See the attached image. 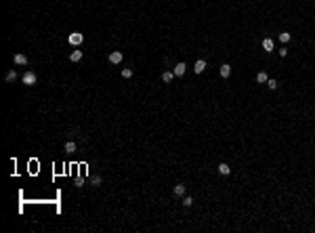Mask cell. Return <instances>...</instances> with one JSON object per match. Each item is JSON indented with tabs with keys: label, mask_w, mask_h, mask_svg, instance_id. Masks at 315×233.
I'll list each match as a JSON object with an SVG mask.
<instances>
[{
	"label": "cell",
	"mask_w": 315,
	"mask_h": 233,
	"mask_svg": "<svg viewBox=\"0 0 315 233\" xmlns=\"http://www.w3.org/2000/svg\"><path fill=\"white\" fill-rule=\"evenodd\" d=\"M109 63H114V65H118V63H122V59H124V55L120 51H114V53H109Z\"/></svg>",
	"instance_id": "obj_2"
},
{
	"label": "cell",
	"mask_w": 315,
	"mask_h": 233,
	"mask_svg": "<svg viewBox=\"0 0 315 233\" xmlns=\"http://www.w3.org/2000/svg\"><path fill=\"white\" fill-rule=\"evenodd\" d=\"M290 38H292V36H290L288 32H281V34H280V42L286 44V42H290Z\"/></svg>",
	"instance_id": "obj_16"
},
{
	"label": "cell",
	"mask_w": 315,
	"mask_h": 233,
	"mask_svg": "<svg viewBox=\"0 0 315 233\" xmlns=\"http://www.w3.org/2000/svg\"><path fill=\"white\" fill-rule=\"evenodd\" d=\"M67 42H70V44H74V46H80V44L84 42V34H80V32H74V34H70Z\"/></svg>",
	"instance_id": "obj_1"
},
{
	"label": "cell",
	"mask_w": 315,
	"mask_h": 233,
	"mask_svg": "<svg viewBox=\"0 0 315 233\" xmlns=\"http://www.w3.org/2000/svg\"><path fill=\"white\" fill-rule=\"evenodd\" d=\"M273 46H275V44H273L271 38H265V40H262V48H265V53H271Z\"/></svg>",
	"instance_id": "obj_7"
},
{
	"label": "cell",
	"mask_w": 315,
	"mask_h": 233,
	"mask_svg": "<svg viewBox=\"0 0 315 233\" xmlns=\"http://www.w3.org/2000/svg\"><path fill=\"white\" fill-rule=\"evenodd\" d=\"M229 74H231V65H229V63H223V65H221V76L229 78Z\"/></svg>",
	"instance_id": "obj_8"
},
{
	"label": "cell",
	"mask_w": 315,
	"mask_h": 233,
	"mask_svg": "<svg viewBox=\"0 0 315 233\" xmlns=\"http://www.w3.org/2000/svg\"><path fill=\"white\" fill-rule=\"evenodd\" d=\"M122 78H132V69L130 67H124L122 69Z\"/></svg>",
	"instance_id": "obj_18"
},
{
	"label": "cell",
	"mask_w": 315,
	"mask_h": 233,
	"mask_svg": "<svg viewBox=\"0 0 315 233\" xmlns=\"http://www.w3.org/2000/svg\"><path fill=\"white\" fill-rule=\"evenodd\" d=\"M23 84H25V86H34L36 84V74L34 71H25V74H23Z\"/></svg>",
	"instance_id": "obj_3"
},
{
	"label": "cell",
	"mask_w": 315,
	"mask_h": 233,
	"mask_svg": "<svg viewBox=\"0 0 315 233\" xmlns=\"http://www.w3.org/2000/svg\"><path fill=\"white\" fill-rule=\"evenodd\" d=\"M172 78H175V71H164L162 74V80L164 82H172Z\"/></svg>",
	"instance_id": "obj_15"
},
{
	"label": "cell",
	"mask_w": 315,
	"mask_h": 233,
	"mask_svg": "<svg viewBox=\"0 0 315 233\" xmlns=\"http://www.w3.org/2000/svg\"><path fill=\"white\" fill-rule=\"evenodd\" d=\"M70 59L74 61V63H78V61L82 59V51H71V55H70Z\"/></svg>",
	"instance_id": "obj_11"
},
{
	"label": "cell",
	"mask_w": 315,
	"mask_h": 233,
	"mask_svg": "<svg viewBox=\"0 0 315 233\" xmlns=\"http://www.w3.org/2000/svg\"><path fill=\"white\" fill-rule=\"evenodd\" d=\"M15 78H17V74H15V69H11L9 74H7V82H13Z\"/></svg>",
	"instance_id": "obj_19"
},
{
	"label": "cell",
	"mask_w": 315,
	"mask_h": 233,
	"mask_svg": "<svg viewBox=\"0 0 315 233\" xmlns=\"http://www.w3.org/2000/svg\"><path fill=\"white\" fill-rule=\"evenodd\" d=\"M13 61H15L17 65H27V57H25V55H21V53H17V55L13 57Z\"/></svg>",
	"instance_id": "obj_6"
},
{
	"label": "cell",
	"mask_w": 315,
	"mask_h": 233,
	"mask_svg": "<svg viewBox=\"0 0 315 233\" xmlns=\"http://www.w3.org/2000/svg\"><path fill=\"white\" fill-rule=\"evenodd\" d=\"M93 185H97V187H99V185H101V176H95V179H93Z\"/></svg>",
	"instance_id": "obj_20"
},
{
	"label": "cell",
	"mask_w": 315,
	"mask_h": 233,
	"mask_svg": "<svg viewBox=\"0 0 315 233\" xmlns=\"http://www.w3.org/2000/svg\"><path fill=\"white\" fill-rule=\"evenodd\" d=\"M277 53H280V57H286V55H288V51H286V48H280Z\"/></svg>",
	"instance_id": "obj_21"
},
{
	"label": "cell",
	"mask_w": 315,
	"mask_h": 233,
	"mask_svg": "<svg viewBox=\"0 0 315 233\" xmlns=\"http://www.w3.org/2000/svg\"><path fill=\"white\" fill-rule=\"evenodd\" d=\"M185 69H187V65H185L183 61H181V63H176V65H175V69H172V71H175V76H183Z\"/></svg>",
	"instance_id": "obj_5"
},
{
	"label": "cell",
	"mask_w": 315,
	"mask_h": 233,
	"mask_svg": "<svg viewBox=\"0 0 315 233\" xmlns=\"http://www.w3.org/2000/svg\"><path fill=\"white\" fill-rule=\"evenodd\" d=\"M204 69H206V61L198 59V61H195V65H193V71H195V74H202Z\"/></svg>",
	"instance_id": "obj_4"
},
{
	"label": "cell",
	"mask_w": 315,
	"mask_h": 233,
	"mask_svg": "<svg viewBox=\"0 0 315 233\" xmlns=\"http://www.w3.org/2000/svg\"><path fill=\"white\" fill-rule=\"evenodd\" d=\"M219 172H221V174H225V176H227V174H231V168H229V164L221 162V164H219Z\"/></svg>",
	"instance_id": "obj_9"
},
{
	"label": "cell",
	"mask_w": 315,
	"mask_h": 233,
	"mask_svg": "<svg viewBox=\"0 0 315 233\" xmlns=\"http://www.w3.org/2000/svg\"><path fill=\"white\" fill-rule=\"evenodd\" d=\"M76 149H78V145H76L74 141H70V143H65V151H67V153H74Z\"/></svg>",
	"instance_id": "obj_12"
},
{
	"label": "cell",
	"mask_w": 315,
	"mask_h": 233,
	"mask_svg": "<svg viewBox=\"0 0 315 233\" xmlns=\"http://www.w3.org/2000/svg\"><path fill=\"white\" fill-rule=\"evenodd\" d=\"M267 80H269V76H267L265 71H258V74H256V82H258V84H267Z\"/></svg>",
	"instance_id": "obj_10"
},
{
	"label": "cell",
	"mask_w": 315,
	"mask_h": 233,
	"mask_svg": "<svg viewBox=\"0 0 315 233\" xmlns=\"http://www.w3.org/2000/svg\"><path fill=\"white\" fill-rule=\"evenodd\" d=\"M277 84H280V82H277V80H273V78H269V80H267V86L271 88V90H275V88H277Z\"/></svg>",
	"instance_id": "obj_17"
},
{
	"label": "cell",
	"mask_w": 315,
	"mask_h": 233,
	"mask_svg": "<svg viewBox=\"0 0 315 233\" xmlns=\"http://www.w3.org/2000/svg\"><path fill=\"white\" fill-rule=\"evenodd\" d=\"M175 195H179V198H181V195H185V185H181V183H179V185H175Z\"/></svg>",
	"instance_id": "obj_13"
},
{
	"label": "cell",
	"mask_w": 315,
	"mask_h": 233,
	"mask_svg": "<svg viewBox=\"0 0 315 233\" xmlns=\"http://www.w3.org/2000/svg\"><path fill=\"white\" fill-rule=\"evenodd\" d=\"M183 206L185 208H191L193 206V198H191V195H183Z\"/></svg>",
	"instance_id": "obj_14"
}]
</instances>
